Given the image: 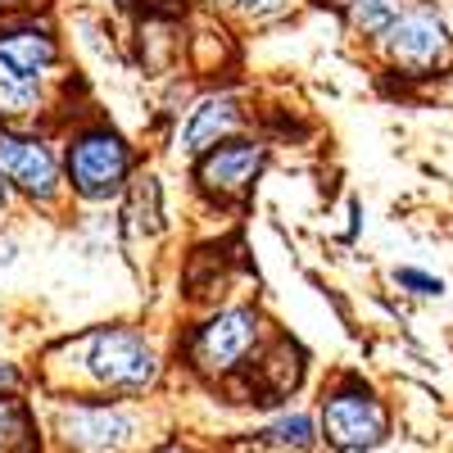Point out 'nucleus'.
Wrapping results in <instances>:
<instances>
[{
    "label": "nucleus",
    "mask_w": 453,
    "mask_h": 453,
    "mask_svg": "<svg viewBox=\"0 0 453 453\" xmlns=\"http://www.w3.org/2000/svg\"><path fill=\"white\" fill-rule=\"evenodd\" d=\"M87 367H91L96 381L119 386V390H141V386L155 381V372H159L155 349L132 331H100L87 345Z\"/></svg>",
    "instance_id": "nucleus-1"
},
{
    "label": "nucleus",
    "mask_w": 453,
    "mask_h": 453,
    "mask_svg": "<svg viewBox=\"0 0 453 453\" xmlns=\"http://www.w3.org/2000/svg\"><path fill=\"white\" fill-rule=\"evenodd\" d=\"M68 173H73V186L87 200H109L127 181V145L113 132H91L73 145Z\"/></svg>",
    "instance_id": "nucleus-2"
},
{
    "label": "nucleus",
    "mask_w": 453,
    "mask_h": 453,
    "mask_svg": "<svg viewBox=\"0 0 453 453\" xmlns=\"http://www.w3.org/2000/svg\"><path fill=\"white\" fill-rule=\"evenodd\" d=\"M322 426H326V440L335 449H372V444H381L390 422H386V408L376 403L372 395L363 390H345V395H331L326 399V412H322Z\"/></svg>",
    "instance_id": "nucleus-3"
},
{
    "label": "nucleus",
    "mask_w": 453,
    "mask_h": 453,
    "mask_svg": "<svg viewBox=\"0 0 453 453\" xmlns=\"http://www.w3.org/2000/svg\"><path fill=\"white\" fill-rule=\"evenodd\" d=\"M254 340H258V318L250 309H226L218 313L209 326H200L196 335V358L200 367L209 372H226V367H236L250 349H254Z\"/></svg>",
    "instance_id": "nucleus-4"
},
{
    "label": "nucleus",
    "mask_w": 453,
    "mask_h": 453,
    "mask_svg": "<svg viewBox=\"0 0 453 453\" xmlns=\"http://www.w3.org/2000/svg\"><path fill=\"white\" fill-rule=\"evenodd\" d=\"M386 50L395 64L412 68V73H426L444 59L449 50V32L444 23L431 14V10H418V14H403L390 32H386Z\"/></svg>",
    "instance_id": "nucleus-5"
},
{
    "label": "nucleus",
    "mask_w": 453,
    "mask_h": 453,
    "mask_svg": "<svg viewBox=\"0 0 453 453\" xmlns=\"http://www.w3.org/2000/svg\"><path fill=\"white\" fill-rule=\"evenodd\" d=\"M0 177H10V181L23 186V191L46 200L55 191V181H59V164H55V155L42 141L0 132Z\"/></svg>",
    "instance_id": "nucleus-6"
},
{
    "label": "nucleus",
    "mask_w": 453,
    "mask_h": 453,
    "mask_svg": "<svg viewBox=\"0 0 453 453\" xmlns=\"http://www.w3.org/2000/svg\"><path fill=\"white\" fill-rule=\"evenodd\" d=\"M59 426L68 444H78L87 453H113L132 440V422L113 408H68Z\"/></svg>",
    "instance_id": "nucleus-7"
},
{
    "label": "nucleus",
    "mask_w": 453,
    "mask_h": 453,
    "mask_svg": "<svg viewBox=\"0 0 453 453\" xmlns=\"http://www.w3.org/2000/svg\"><path fill=\"white\" fill-rule=\"evenodd\" d=\"M258 168H263L258 145H222L200 164V177L218 196H245L254 186V177H258Z\"/></svg>",
    "instance_id": "nucleus-8"
},
{
    "label": "nucleus",
    "mask_w": 453,
    "mask_h": 453,
    "mask_svg": "<svg viewBox=\"0 0 453 453\" xmlns=\"http://www.w3.org/2000/svg\"><path fill=\"white\" fill-rule=\"evenodd\" d=\"M236 123H241L236 104L226 100V96H209V100H200L191 113H186V123H181V150L200 155V150L218 145L222 136H232Z\"/></svg>",
    "instance_id": "nucleus-9"
},
{
    "label": "nucleus",
    "mask_w": 453,
    "mask_h": 453,
    "mask_svg": "<svg viewBox=\"0 0 453 453\" xmlns=\"http://www.w3.org/2000/svg\"><path fill=\"white\" fill-rule=\"evenodd\" d=\"M0 59L27 73V78H36L42 68L55 64V42L46 32H10V36H0Z\"/></svg>",
    "instance_id": "nucleus-10"
},
{
    "label": "nucleus",
    "mask_w": 453,
    "mask_h": 453,
    "mask_svg": "<svg viewBox=\"0 0 453 453\" xmlns=\"http://www.w3.org/2000/svg\"><path fill=\"white\" fill-rule=\"evenodd\" d=\"M36 109V78L0 59V119H23Z\"/></svg>",
    "instance_id": "nucleus-11"
},
{
    "label": "nucleus",
    "mask_w": 453,
    "mask_h": 453,
    "mask_svg": "<svg viewBox=\"0 0 453 453\" xmlns=\"http://www.w3.org/2000/svg\"><path fill=\"white\" fill-rule=\"evenodd\" d=\"M36 431L19 399H0V453H32Z\"/></svg>",
    "instance_id": "nucleus-12"
},
{
    "label": "nucleus",
    "mask_w": 453,
    "mask_h": 453,
    "mask_svg": "<svg viewBox=\"0 0 453 453\" xmlns=\"http://www.w3.org/2000/svg\"><path fill=\"white\" fill-rule=\"evenodd\" d=\"M349 23L367 36H386L399 23V0H349Z\"/></svg>",
    "instance_id": "nucleus-13"
},
{
    "label": "nucleus",
    "mask_w": 453,
    "mask_h": 453,
    "mask_svg": "<svg viewBox=\"0 0 453 453\" xmlns=\"http://www.w3.org/2000/svg\"><path fill=\"white\" fill-rule=\"evenodd\" d=\"M281 449H309L313 440H318V431H313V418H304V412H295V418H281V422H273V431H268Z\"/></svg>",
    "instance_id": "nucleus-14"
},
{
    "label": "nucleus",
    "mask_w": 453,
    "mask_h": 453,
    "mask_svg": "<svg viewBox=\"0 0 453 453\" xmlns=\"http://www.w3.org/2000/svg\"><path fill=\"white\" fill-rule=\"evenodd\" d=\"M395 281H399V286H408V290H418V295H440V290H444V281H440V277H426V273H418V268H403Z\"/></svg>",
    "instance_id": "nucleus-15"
},
{
    "label": "nucleus",
    "mask_w": 453,
    "mask_h": 453,
    "mask_svg": "<svg viewBox=\"0 0 453 453\" xmlns=\"http://www.w3.org/2000/svg\"><path fill=\"white\" fill-rule=\"evenodd\" d=\"M241 5H245L250 14H277V10L286 5V0H241Z\"/></svg>",
    "instance_id": "nucleus-16"
},
{
    "label": "nucleus",
    "mask_w": 453,
    "mask_h": 453,
    "mask_svg": "<svg viewBox=\"0 0 453 453\" xmlns=\"http://www.w3.org/2000/svg\"><path fill=\"white\" fill-rule=\"evenodd\" d=\"M10 258H14V241H5V236H0V268H5Z\"/></svg>",
    "instance_id": "nucleus-17"
},
{
    "label": "nucleus",
    "mask_w": 453,
    "mask_h": 453,
    "mask_svg": "<svg viewBox=\"0 0 453 453\" xmlns=\"http://www.w3.org/2000/svg\"><path fill=\"white\" fill-rule=\"evenodd\" d=\"M19 376H14V367H0V386H14Z\"/></svg>",
    "instance_id": "nucleus-18"
},
{
    "label": "nucleus",
    "mask_w": 453,
    "mask_h": 453,
    "mask_svg": "<svg viewBox=\"0 0 453 453\" xmlns=\"http://www.w3.org/2000/svg\"><path fill=\"white\" fill-rule=\"evenodd\" d=\"M5 200H10V191H5V181H0V209H5Z\"/></svg>",
    "instance_id": "nucleus-19"
}]
</instances>
